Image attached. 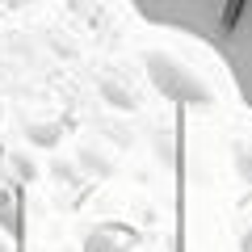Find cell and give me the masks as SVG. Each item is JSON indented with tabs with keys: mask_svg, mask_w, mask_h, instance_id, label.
I'll use <instances>...</instances> for the list:
<instances>
[{
	"mask_svg": "<svg viewBox=\"0 0 252 252\" xmlns=\"http://www.w3.org/2000/svg\"><path fill=\"white\" fill-rule=\"evenodd\" d=\"M130 4H135V13L143 21L189 34L206 46H215L223 38L227 17L235 9V0H130Z\"/></svg>",
	"mask_w": 252,
	"mask_h": 252,
	"instance_id": "6da1fadb",
	"label": "cell"
},
{
	"mask_svg": "<svg viewBox=\"0 0 252 252\" xmlns=\"http://www.w3.org/2000/svg\"><path fill=\"white\" fill-rule=\"evenodd\" d=\"M215 51L227 63V72H231L235 93L252 109V0H235L231 17H227V30L215 42Z\"/></svg>",
	"mask_w": 252,
	"mask_h": 252,
	"instance_id": "7a4b0ae2",
	"label": "cell"
},
{
	"mask_svg": "<svg viewBox=\"0 0 252 252\" xmlns=\"http://www.w3.org/2000/svg\"><path fill=\"white\" fill-rule=\"evenodd\" d=\"M143 63H147L152 84H156L168 101H181V105H210V101H215V93H210L193 72H189L181 59H172V55H164V51H147Z\"/></svg>",
	"mask_w": 252,
	"mask_h": 252,
	"instance_id": "3957f363",
	"label": "cell"
},
{
	"mask_svg": "<svg viewBox=\"0 0 252 252\" xmlns=\"http://www.w3.org/2000/svg\"><path fill=\"white\" fill-rule=\"evenodd\" d=\"M84 252H126V248H122V244H118L109 231H93V235H89V248H84Z\"/></svg>",
	"mask_w": 252,
	"mask_h": 252,
	"instance_id": "277c9868",
	"label": "cell"
},
{
	"mask_svg": "<svg viewBox=\"0 0 252 252\" xmlns=\"http://www.w3.org/2000/svg\"><path fill=\"white\" fill-rule=\"evenodd\" d=\"M0 227H17V210H13V193L9 189H0Z\"/></svg>",
	"mask_w": 252,
	"mask_h": 252,
	"instance_id": "5b68a950",
	"label": "cell"
},
{
	"mask_svg": "<svg viewBox=\"0 0 252 252\" xmlns=\"http://www.w3.org/2000/svg\"><path fill=\"white\" fill-rule=\"evenodd\" d=\"M244 252H252V231H248V235H244Z\"/></svg>",
	"mask_w": 252,
	"mask_h": 252,
	"instance_id": "8992f818",
	"label": "cell"
},
{
	"mask_svg": "<svg viewBox=\"0 0 252 252\" xmlns=\"http://www.w3.org/2000/svg\"><path fill=\"white\" fill-rule=\"evenodd\" d=\"M0 252H4V244H0Z\"/></svg>",
	"mask_w": 252,
	"mask_h": 252,
	"instance_id": "52a82bcc",
	"label": "cell"
}]
</instances>
